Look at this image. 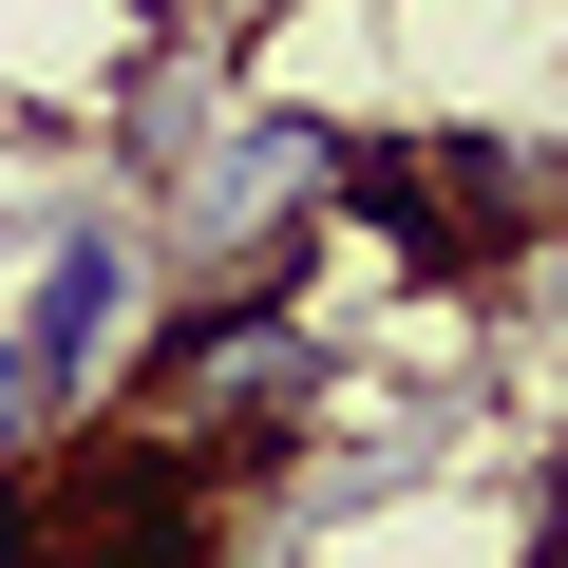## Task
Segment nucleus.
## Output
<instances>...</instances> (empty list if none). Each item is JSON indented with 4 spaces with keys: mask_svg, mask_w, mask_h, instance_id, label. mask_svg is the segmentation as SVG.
I'll return each mask as SVG.
<instances>
[{
    "mask_svg": "<svg viewBox=\"0 0 568 568\" xmlns=\"http://www.w3.org/2000/svg\"><path fill=\"white\" fill-rule=\"evenodd\" d=\"M323 379H342V342L284 304V284H246V304H152V342H133V436H171L190 474L209 455H246V436H284V417H323Z\"/></svg>",
    "mask_w": 568,
    "mask_h": 568,
    "instance_id": "obj_1",
    "label": "nucleus"
},
{
    "mask_svg": "<svg viewBox=\"0 0 568 568\" xmlns=\"http://www.w3.org/2000/svg\"><path fill=\"white\" fill-rule=\"evenodd\" d=\"M323 209H342V133H323V114H227V133L171 171L152 246L190 265V304H246V284H284V265L323 246Z\"/></svg>",
    "mask_w": 568,
    "mask_h": 568,
    "instance_id": "obj_2",
    "label": "nucleus"
},
{
    "mask_svg": "<svg viewBox=\"0 0 568 568\" xmlns=\"http://www.w3.org/2000/svg\"><path fill=\"white\" fill-rule=\"evenodd\" d=\"M133 342H152V227H133V209H77V227L39 246V284H20V323H0V361H20V398H39V436L114 417Z\"/></svg>",
    "mask_w": 568,
    "mask_h": 568,
    "instance_id": "obj_3",
    "label": "nucleus"
},
{
    "mask_svg": "<svg viewBox=\"0 0 568 568\" xmlns=\"http://www.w3.org/2000/svg\"><path fill=\"white\" fill-rule=\"evenodd\" d=\"M39 455V398H20V361H0V474H20Z\"/></svg>",
    "mask_w": 568,
    "mask_h": 568,
    "instance_id": "obj_4",
    "label": "nucleus"
},
{
    "mask_svg": "<svg viewBox=\"0 0 568 568\" xmlns=\"http://www.w3.org/2000/svg\"><path fill=\"white\" fill-rule=\"evenodd\" d=\"M530 568H568V436H549V549H530Z\"/></svg>",
    "mask_w": 568,
    "mask_h": 568,
    "instance_id": "obj_5",
    "label": "nucleus"
}]
</instances>
